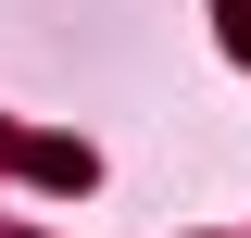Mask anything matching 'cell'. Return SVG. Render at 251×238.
<instances>
[{"instance_id": "1", "label": "cell", "mask_w": 251, "mask_h": 238, "mask_svg": "<svg viewBox=\"0 0 251 238\" xmlns=\"http://www.w3.org/2000/svg\"><path fill=\"white\" fill-rule=\"evenodd\" d=\"M226 50H251V0H226Z\"/></svg>"}]
</instances>
